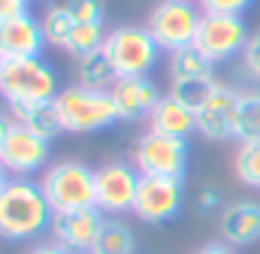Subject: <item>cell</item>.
Here are the masks:
<instances>
[{"label":"cell","mask_w":260,"mask_h":254,"mask_svg":"<svg viewBox=\"0 0 260 254\" xmlns=\"http://www.w3.org/2000/svg\"><path fill=\"white\" fill-rule=\"evenodd\" d=\"M197 209H200L203 215L224 209V197H221V190L218 188H203L200 194H197Z\"/></svg>","instance_id":"obj_28"},{"label":"cell","mask_w":260,"mask_h":254,"mask_svg":"<svg viewBox=\"0 0 260 254\" xmlns=\"http://www.w3.org/2000/svg\"><path fill=\"white\" fill-rule=\"evenodd\" d=\"M139 176H167V179H182L188 170V139L167 136V133H142L133 145V161H130Z\"/></svg>","instance_id":"obj_7"},{"label":"cell","mask_w":260,"mask_h":254,"mask_svg":"<svg viewBox=\"0 0 260 254\" xmlns=\"http://www.w3.org/2000/svg\"><path fill=\"white\" fill-rule=\"evenodd\" d=\"M58 94H61L58 70L43 55L0 64V97L6 100V106H12V103H43V100H55Z\"/></svg>","instance_id":"obj_3"},{"label":"cell","mask_w":260,"mask_h":254,"mask_svg":"<svg viewBox=\"0 0 260 254\" xmlns=\"http://www.w3.org/2000/svg\"><path fill=\"white\" fill-rule=\"evenodd\" d=\"M248 24L242 15H212L203 12L200 27H197L194 46L203 52V58L209 64H224L236 55H242L245 43H248Z\"/></svg>","instance_id":"obj_8"},{"label":"cell","mask_w":260,"mask_h":254,"mask_svg":"<svg viewBox=\"0 0 260 254\" xmlns=\"http://www.w3.org/2000/svg\"><path fill=\"white\" fill-rule=\"evenodd\" d=\"M233 139L236 142L260 139V91H239L233 115Z\"/></svg>","instance_id":"obj_20"},{"label":"cell","mask_w":260,"mask_h":254,"mask_svg":"<svg viewBox=\"0 0 260 254\" xmlns=\"http://www.w3.org/2000/svg\"><path fill=\"white\" fill-rule=\"evenodd\" d=\"M242 70L251 82H260V30H254L242 49Z\"/></svg>","instance_id":"obj_26"},{"label":"cell","mask_w":260,"mask_h":254,"mask_svg":"<svg viewBox=\"0 0 260 254\" xmlns=\"http://www.w3.org/2000/svg\"><path fill=\"white\" fill-rule=\"evenodd\" d=\"M40 185L52 212H76V209L97 206L94 170L85 167L82 161H61V164L46 167Z\"/></svg>","instance_id":"obj_4"},{"label":"cell","mask_w":260,"mask_h":254,"mask_svg":"<svg viewBox=\"0 0 260 254\" xmlns=\"http://www.w3.org/2000/svg\"><path fill=\"white\" fill-rule=\"evenodd\" d=\"M9 127H12L9 112H0V145H3V139H6V133H9Z\"/></svg>","instance_id":"obj_32"},{"label":"cell","mask_w":260,"mask_h":254,"mask_svg":"<svg viewBox=\"0 0 260 254\" xmlns=\"http://www.w3.org/2000/svg\"><path fill=\"white\" fill-rule=\"evenodd\" d=\"M49 154H52V142L49 139H43L40 133L15 124V121H12L6 139H3V145H0V164L15 179H27L34 173L46 170Z\"/></svg>","instance_id":"obj_11"},{"label":"cell","mask_w":260,"mask_h":254,"mask_svg":"<svg viewBox=\"0 0 260 254\" xmlns=\"http://www.w3.org/2000/svg\"><path fill=\"white\" fill-rule=\"evenodd\" d=\"M30 12V0H0V24Z\"/></svg>","instance_id":"obj_29"},{"label":"cell","mask_w":260,"mask_h":254,"mask_svg":"<svg viewBox=\"0 0 260 254\" xmlns=\"http://www.w3.org/2000/svg\"><path fill=\"white\" fill-rule=\"evenodd\" d=\"M139 170L127 161H109L94 170L97 185V209L103 215H124L133 212V200L139 190Z\"/></svg>","instance_id":"obj_10"},{"label":"cell","mask_w":260,"mask_h":254,"mask_svg":"<svg viewBox=\"0 0 260 254\" xmlns=\"http://www.w3.org/2000/svg\"><path fill=\"white\" fill-rule=\"evenodd\" d=\"M185 206V182L167 176H142L133 200V215L145 224H167Z\"/></svg>","instance_id":"obj_9"},{"label":"cell","mask_w":260,"mask_h":254,"mask_svg":"<svg viewBox=\"0 0 260 254\" xmlns=\"http://www.w3.org/2000/svg\"><path fill=\"white\" fill-rule=\"evenodd\" d=\"M109 94H112V100H115V106H118L121 121L148 118L151 109L157 106V100L164 97V94L157 91V85H154L148 76H127V79H118Z\"/></svg>","instance_id":"obj_15"},{"label":"cell","mask_w":260,"mask_h":254,"mask_svg":"<svg viewBox=\"0 0 260 254\" xmlns=\"http://www.w3.org/2000/svg\"><path fill=\"white\" fill-rule=\"evenodd\" d=\"M91 251L97 254H133L136 251V236L124 221H103L100 236Z\"/></svg>","instance_id":"obj_23"},{"label":"cell","mask_w":260,"mask_h":254,"mask_svg":"<svg viewBox=\"0 0 260 254\" xmlns=\"http://www.w3.org/2000/svg\"><path fill=\"white\" fill-rule=\"evenodd\" d=\"M215 76H209V79H191V82H173L170 85V94H176L179 100H185L188 106H200L212 91H215Z\"/></svg>","instance_id":"obj_25"},{"label":"cell","mask_w":260,"mask_h":254,"mask_svg":"<svg viewBox=\"0 0 260 254\" xmlns=\"http://www.w3.org/2000/svg\"><path fill=\"white\" fill-rule=\"evenodd\" d=\"M115 82H118V73H115V67L106 58L103 49H97V52L76 61V85L94 88V91H112Z\"/></svg>","instance_id":"obj_19"},{"label":"cell","mask_w":260,"mask_h":254,"mask_svg":"<svg viewBox=\"0 0 260 254\" xmlns=\"http://www.w3.org/2000/svg\"><path fill=\"white\" fill-rule=\"evenodd\" d=\"M52 206L40 182L9 179L0 190V239L6 242H34L52 227Z\"/></svg>","instance_id":"obj_1"},{"label":"cell","mask_w":260,"mask_h":254,"mask_svg":"<svg viewBox=\"0 0 260 254\" xmlns=\"http://www.w3.org/2000/svg\"><path fill=\"white\" fill-rule=\"evenodd\" d=\"M148 130L188 139L191 133H197V109L179 100L176 94H164L148 115Z\"/></svg>","instance_id":"obj_17"},{"label":"cell","mask_w":260,"mask_h":254,"mask_svg":"<svg viewBox=\"0 0 260 254\" xmlns=\"http://www.w3.org/2000/svg\"><path fill=\"white\" fill-rule=\"evenodd\" d=\"M103 221H106L103 212L91 206V209H76V212H55L49 230H52V239L61 242L64 248H70L73 254H85L94 248Z\"/></svg>","instance_id":"obj_12"},{"label":"cell","mask_w":260,"mask_h":254,"mask_svg":"<svg viewBox=\"0 0 260 254\" xmlns=\"http://www.w3.org/2000/svg\"><path fill=\"white\" fill-rule=\"evenodd\" d=\"M203 12L212 15H242L245 9H251L254 0H197Z\"/></svg>","instance_id":"obj_27"},{"label":"cell","mask_w":260,"mask_h":254,"mask_svg":"<svg viewBox=\"0 0 260 254\" xmlns=\"http://www.w3.org/2000/svg\"><path fill=\"white\" fill-rule=\"evenodd\" d=\"M221 236L224 242L242 248L254 245L260 239V203L254 200H236L221 209Z\"/></svg>","instance_id":"obj_16"},{"label":"cell","mask_w":260,"mask_h":254,"mask_svg":"<svg viewBox=\"0 0 260 254\" xmlns=\"http://www.w3.org/2000/svg\"><path fill=\"white\" fill-rule=\"evenodd\" d=\"M9 118H12L15 124L40 133V136L49 139V142H52L58 133H64V124H61V115H58L55 100H43V103H12V106H9Z\"/></svg>","instance_id":"obj_18"},{"label":"cell","mask_w":260,"mask_h":254,"mask_svg":"<svg viewBox=\"0 0 260 254\" xmlns=\"http://www.w3.org/2000/svg\"><path fill=\"white\" fill-rule=\"evenodd\" d=\"M6 182H9V173H6V167L0 164V190L6 188Z\"/></svg>","instance_id":"obj_33"},{"label":"cell","mask_w":260,"mask_h":254,"mask_svg":"<svg viewBox=\"0 0 260 254\" xmlns=\"http://www.w3.org/2000/svg\"><path fill=\"white\" fill-rule=\"evenodd\" d=\"M46 46L43 21L34 18L30 12L9 18L0 24V64L3 61H24V58H40Z\"/></svg>","instance_id":"obj_14"},{"label":"cell","mask_w":260,"mask_h":254,"mask_svg":"<svg viewBox=\"0 0 260 254\" xmlns=\"http://www.w3.org/2000/svg\"><path fill=\"white\" fill-rule=\"evenodd\" d=\"M197 254H239V248L230 245V242H224V239H218V242H206Z\"/></svg>","instance_id":"obj_30"},{"label":"cell","mask_w":260,"mask_h":254,"mask_svg":"<svg viewBox=\"0 0 260 254\" xmlns=\"http://www.w3.org/2000/svg\"><path fill=\"white\" fill-rule=\"evenodd\" d=\"M40 21H43L46 43H49V46H55V49H64V43L70 40L73 27L79 24V21L73 18V12H70V6H67L64 0H55V3L46 9V15H43Z\"/></svg>","instance_id":"obj_22"},{"label":"cell","mask_w":260,"mask_h":254,"mask_svg":"<svg viewBox=\"0 0 260 254\" xmlns=\"http://www.w3.org/2000/svg\"><path fill=\"white\" fill-rule=\"evenodd\" d=\"M239 91L230 85H215V91L197 106V133L209 142L233 139V115H236Z\"/></svg>","instance_id":"obj_13"},{"label":"cell","mask_w":260,"mask_h":254,"mask_svg":"<svg viewBox=\"0 0 260 254\" xmlns=\"http://www.w3.org/2000/svg\"><path fill=\"white\" fill-rule=\"evenodd\" d=\"M233 173L245 188H260V139L239 142L236 157H233Z\"/></svg>","instance_id":"obj_24"},{"label":"cell","mask_w":260,"mask_h":254,"mask_svg":"<svg viewBox=\"0 0 260 254\" xmlns=\"http://www.w3.org/2000/svg\"><path fill=\"white\" fill-rule=\"evenodd\" d=\"M200 18L203 9L194 0H160L148 12L145 27L164 52H176L182 46H194Z\"/></svg>","instance_id":"obj_6"},{"label":"cell","mask_w":260,"mask_h":254,"mask_svg":"<svg viewBox=\"0 0 260 254\" xmlns=\"http://www.w3.org/2000/svg\"><path fill=\"white\" fill-rule=\"evenodd\" d=\"M27 254H73V251H70V248H64L61 242H55V239H52V242H37V245H34Z\"/></svg>","instance_id":"obj_31"},{"label":"cell","mask_w":260,"mask_h":254,"mask_svg":"<svg viewBox=\"0 0 260 254\" xmlns=\"http://www.w3.org/2000/svg\"><path fill=\"white\" fill-rule=\"evenodd\" d=\"M212 67L203 58V52L197 46H182L176 52H170V82H191V79H209Z\"/></svg>","instance_id":"obj_21"},{"label":"cell","mask_w":260,"mask_h":254,"mask_svg":"<svg viewBox=\"0 0 260 254\" xmlns=\"http://www.w3.org/2000/svg\"><path fill=\"white\" fill-rule=\"evenodd\" d=\"M64 133H97L121 121L118 106L109 91H94L82 85H67L55 97Z\"/></svg>","instance_id":"obj_2"},{"label":"cell","mask_w":260,"mask_h":254,"mask_svg":"<svg viewBox=\"0 0 260 254\" xmlns=\"http://www.w3.org/2000/svg\"><path fill=\"white\" fill-rule=\"evenodd\" d=\"M30 3H40V0H30Z\"/></svg>","instance_id":"obj_35"},{"label":"cell","mask_w":260,"mask_h":254,"mask_svg":"<svg viewBox=\"0 0 260 254\" xmlns=\"http://www.w3.org/2000/svg\"><path fill=\"white\" fill-rule=\"evenodd\" d=\"M103 52L112 61L118 79H127V76H148L157 67L164 49L154 43L145 24H121L106 34Z\"/></svg>","instance_id":"obj_5"},{"label":"cell","mask_w":260,"mask_h":254,"mask_svg":"<svg viewBox=\"0 0 260 254\" xmlns=\"http://www.w3.org/2000/svg\"><path fill=\"white\" fill-rule=\"evenodd\" d=\"M85 254H97V251H85Z\"/></svg>","instance_id":"obj_34"}]
</instances>
